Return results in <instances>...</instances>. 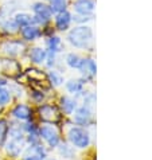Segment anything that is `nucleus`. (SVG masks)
<instances>
[{
  "mask_svg": "<svg viewBox=\"0 0 152 160\" xmlns=\"http://www.w3.org/2000/svg\"><path fill=\"white\" fill-rule=\"evenodd\" d=\"M14 20L16 22V24L19 26V27H24V26H28V24L34 23V18H31L28 14H24V12L16 14Z\"/></svg>",
  "mask_w": 152,
  "mask_h": 160,
  "instance_id": "nucleus-18",
  "label": "nucleus"
},
{
  "mask_svg": "<svg viewBox=\"0 0 152 160\" xmlns=\"http://www.w3.org/2000/svg\"><path fill=\"white\" fill-rule=\"evenodd\" d=\"M39 137H42V139L46 141V143L51 147V148H54V147H58L59 145V133L58 131L55 129L53 125H44L42 127L41 129H39Z\"/></svg>",
  "mask_w": 152,
  "mask_h": 160,
  "instance_id": "nucleus-5",
  "label": "nucleus"
},
{
  "mask_svg": "<svg viewBox=\"0 0 152 160\" xmlns=\"http://www.w3.org/2000/svg\"><path fill=\"white\" fill-rule=\"evenodd\" d=\"M33 10H34V14H35L34 23L44 24L50 20V18L53 15V11H51L50 6H47V4H44V3H35Z\"/></svg>",
  "mask_w": 152,
  "mask_h": 160,
  "instance_id": "nucleus-7",
  "label": "nucleus"
},
{
  "mask_svg": "<svg viewBox=\"0 0 152 160\" xmlns=\"http://www.w3.org/2000/svg\"><path fill=\"white\" fill-rule=\"evenodd\" d=\"M69 141L71 143V145H74L75 148L79 149H85L88 148L92 143V137L90 133L85 127H73L70 128V131L68 133Z\"/></svg>",
  "mask_w": 152,
  "mask_h": 160,
  "instance_id": "nucleus-2",
  "label": "nucleus"
},
{
  "mask_svg": "<svg viewBox=\"0 0 152 160\" xmlns=\"http://www.w3.org/2000/svg\"><path fill=\"white\" fill-rule=\"evenodd\" d=\"M81 61H82L81 57L78 54H74V52H70V54L66 55V63L71 69H78L79 65H81Z\"/></svg>",
  "mask_w": 152,
  "mask_h": 160,
  "instance_id": "nucleus-19",
  "label": "nucleus"
},
{
  "mask_svg": "<svg viewBox=\"0 0 152 160\" xmlns=\"http://www.w3.org/2000/svg\"><path fill=\"white\" fill-rule=\"evenodd\" d=\"M47 47H48V52H54V54L59 52L61 48H62V41H61V38H58V37L48 38L47 39Z\"/></svg>",
  "mask_w": 152,
  "mask_h": 160,
  "instance_id": "nucleus-17",
  "label": "nucleus"
},
{
  "mask_svg": "<svg viewBox=\"0 0 152 160\" xmlns=\"http://www.w3.org/2000/svg\"><path fill=\"white\" fill-rule=\"evenodd\" d=\"M82 96H84V105H86L93 109V106L96 104V94L94 93H86V94L84 93Z\"/></svg>",
  "mask_w": 152,
  "mask_h": 160,
  "instance_id": "nucleus-26",
  "label": "nucleus"
},
{
  "mask_svg": "<svg viewBox=\"0 0 152 160\" xmlns=\"http://www.w3.org/2000/svg\"><path fill=\"white\" fill-rule=\"evenodd\" d=\"M39 117L44 122L55 124L61 120V113L54 105H43L39 108Z\"/></svg>",
  "mask_w": 152,
  "mask_h": 160,
  "instance_id": "nucleus-6",
  "label": "nucleus"
},
{
  "mask_svg": "<svg viewBox=\"0 0 152 160\" xmlns=\"http://www.w3.org/2000/svg\"><path fill=\"white\" fill-rule=\"evenodd\" d=\"M12 114H14V117L18 120L27 121V120H30L31 116H33V112H31V109L27 105H18V106H15V109L12 110Z\"/></svg>",
  "mask_w": 152,
  "mask_h": 160,
  "instance_id": "nucleus-14",
  "label": "nucleus"
},
{
  "mask_svg": "<svg viewBox=\"0 0 152 160\" xmlns=\"http://www.w3.org/2000/svg\"><path fill=\"white\" fill-rule=\"evenodd\" d=\"M59 153L63 158H66V159H73L74 158V149H73V147H70L68 144H62L59 147Z\"/></svg>",
  "mask_w": 152,
  "mask_h": 160,
  "instance_id": "nucleus-22",
  "label": "nucleus"
},
{
  "mask_svg": "<svg viewBox=\"0 0 152 160\" xmlns=\"http://www.w3.org/2000/svg\"><path fill=\"white\" fill-rule=\"evenodd\" d=\"M8 133V127H7V122L4 120H0V145L4 143L6 140V136Z\"/></svg>",
  "mask_w": 152,
  "mask_h": 160,
  "instance_id": "nucleus-27",
  "label": "nucleus"
},
{
  "mask_svg": "<svg viewBox=\"0 0 152 160\" xmlns=\"http://www.w3.org/2000/svg\"><path fill=\"white\" fill-rule=\"evenodd\" d=\"M10 140L7 143V152L11 156H19L24 145V135L20 128H12L10 129Z\"/></svg>",
  "mask_w": 152,
  "mask_h": 160,
  "instance_id": "nucleus-3",
  "label": "nucleus"
},
{
  "mask_svg": "<svg viewBox=\"0 0 152 160\" xmlns=\"http://www.w3.org/2000/svg\"><path fill=\"white\" fill-rule=\"evenodd\" d=\"M61 108L66 114H73L77 109V102L70 97H62L61 100Z\"/></svg>",
  "mask_w": 152,
  "mask_h": 160,
  "instance_id": "nucleus-16",
  "label": "nucleus"
},
{
  "mask_svg": "<svg viewBox=\"0 0 152 160\" xmlns=\"http://www.w3.org/2000/svg\"><path fill=\"white\" fill-rule=\"evenodd\" d=\"M68 41L71 46L79 50H86V48L92 47L93 41H94V35H93V30L89 26L79 24L77 27L69 31L68 34Z\"/></svg>",
  "mask_w": 152,
  "mask_h": 160,
  "instance_id": "nucleus-1",
  "label": "nucleus"
},
{
  "mask_svg": "<svg viewBox=\"0 0 152 160\" xmlns=\"http://www.w3.org/2000/svg\"><path fill=\"white\" fill-rule=\"evenodd\" d=\"M85 81L84 79H70V81L66 83V89L68 92L71 93V94L75 96H82L84 94V88H85Z\"/></svg>",
  "mask_w": 152,
  "mask_h": 160,
  "instance_id": "nucleus-13",
  "label": "nucleus"
},
{
  "mask_svg": "<svg viewBox=\"0 0 152 160\" xmlns=\"http://www.w3.org/2000/svg\"><path fill=\"white\" fill-rule=\"evenodd\" d=\"M73 20L78 24H86L89 22L93 20V14L92 15H84V14H77L73 16Z\"/></svg>",
  "mask_w": 152,
  "mask_h": 160,
  "instance_id": "nucleus-23",
  "label": "nucleus"
},
{
  "mask_svg": "<svg viewBox=\"0 0 152 160\" xmlns=\"http://www.w3.org/2000/svg\"><path fill=\"white\" fill-rule=\"evenodd\" d=\"M11 100V92L7 90L6 88L0 86V105H6Z\"/></svg>",
  "mask_w": 152,
  "mask_h": 160,
  "instance_id": "nucleus-24",
  "label": "nucleus"
},
{
  "mask_svg": "<svg viewBox=\"0 0 152 160\" xmlns=\"http://www.w3.org/2000/svg\"><path fill=\"white\" fill-rule=\"evenodd\" d=\"M42 160H55V159H53V158H43Z\"/></svg>",
  "mask_w": 152,
  "mask_h": 160,
  "instance_id": "nucleus-28",
  "label": "nucleus"
},
{
  "mask_svg": "<svg viewBox=\"0 0 152 160\" xmlns=\"http://www.w3.org/2000/svg\"><path fill=\"white\" fill-rule=\"evenodd\" d=\"M50 8L53 12H62V11H66V7H68V2L66 0H50Z\"/></svg>",
  "mask_w": 152,
  "mask_h": 160,
  "instance_id": "nucleus-20",
  "label": "nucleus"
},
{
  "mask_svg": "<svg viewBox=\"0 0 152 160\" xmlns=\"http://www.w3.org/2000/svg\"><path fill=\"white\" fill-rule=\"evenodd\" d=\"M2 50L4 54H7L10 57H16L23 52L24 43L20 41H7L2 44Z\"/></svg>",
  "mask_w": 152,
  "mask_h": 160,
  "instance_id": "nucleus-9",
  "label": "nucleus"
},
{
  "mask_svg": "<svg viewBox=\"0 0 152 160\" xmlns=\"http://www.w3.org/2000/svg\"><path fill=\"white\" fill-rule=\"evenodd\" d=\"M22 37H23V39H26V41L33 42L41 37V30L34 24L24 26V27H22Z\"/></svg>",
  "mask_w": 152,
  "mask_h": 160,
  "instance_id": "nucleus-12",
  "label": "nucleus"
},
{
  "mask_svg": "<svg viewBox=\"0 0 152 160\" xmlns=\"http://www.w3.org/2000/svg\"><path fill=\"white\" fill-rule=\"evenodd\" d=\"M3 28L7 31V32H11V34H14L18 30H19V26L16 24V22L12 19V20H6L3 23Z\"/></svg>",
  "mask_w": 152,
  "mask_h": 160,
  "instance_id": "nucleus-25",
  "label": "nucleus"
},
{
  "mask_svg": "<svg viewBox=\"0 0 152 160\" xmlns=\"http://www.w3.org/2000/svg\"><path fill=\"white\" fill-rule=\"evenodd\" d=\"M74 11L77 14H84V15H92L96 7L94 0H75L74 4Z\"/></svg>",
  "mask_w": 152,
  "mask_h": 160,
  "instance_id": "nucleus-10",
  "label": "nucleus"
},
{
  "mask_svg": "<svg viewBox=\"0 0 152 160\" xmlns=\"http://www.w3.org/2000/svg\"><path fill=\"white\" fill-rule=\"evenodd\" d=\"M74 122L78 127H90L93 124V109L86 105L77 108L74 112Z\"/></svg>",
  "mask_w": 152,
  "mask_h": 160,
  "instance_id": "nucleus-4",
  "label": "nucleus"
},
{
  "mask_svg": "<svg viewBox=\"0 0 152 160\" xmlns=\"http://www.w3.org/2000/svg\"><path fill=\"white\" fill-rule=\"evenodd\" d=\"M48 79H50L53 86H59L63 83V77H62L61 73H58L57 70H51V72L48 73Z\"/></svg>",
  "mask_w": 152,
  "mask_h": 160,
  "instance_id": "nucleus-21",
  "label": "nucleus"
},
{
  "mask_svg": "<svg viewBox=\"0 0 152 160\" xmlns=\"http://www.w3.org/2000/svg\"><path fill=\"white\" fill-rule=\"evenodd\" d=\"M73 20V15L68 11H62L58 12L57 18H55V26L59 31H66L70 27V23Z\"/></svg>",
  "mask_w": 152,
  "mask_h": 160,
  "instance_id": "nucleus-11",
  "label": "nucleus"
},
{
  "mask_svg": "<svg viewBox=\"0 0 152 160\" xmlns=\"http://www.w3.org/2000/svg\"><path fill=\"white\" fill-rule=\"evenodd\" d=\"M78 70L81 72V75L84 78V81H92L97 74V65L96 61L92 58H84L81 61Z\"/></svg>",
  "mask_w": 152,
  "mask_h": 160,
  "instance_id": "nucleus-8",
  "label": "nucleus"
},
{
  "mask_svg": "<svg viewBox=\"0 0 152 160\" xmlns=\"http://www.w3.org/2000/svg\"><path fill=\"white\" fill-rule=\"evenodd\" d=\"M46 57H47V51L41 47H34L30 51V59L34 63H42V62L46 61Z\"/></svg>",
  "mask_w": 152,
  "mask_h": 160,
  "instance_id": "nucleus-15",
  "label": "nucleus"
}]
</instances>
